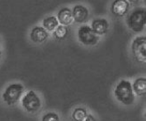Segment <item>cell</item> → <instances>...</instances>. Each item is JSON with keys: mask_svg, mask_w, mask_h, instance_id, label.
I'll return each mask as SVG.
<instances>
[{"mask_svg": "<svg viewBox=\"0 0 146 121\" xmlns=\"http://www.w3.org/2000/svg\"><path fill=\"white\" fill-rule=\"evenodd\" d=\"M115 99L125 106L132 105L135 101V93L132 85L128 80H121L115 86L114 90Z\"/></svg>", "mask_w": 146, "mask_h": 121, "instance_id": "6da1fadb", "label": "cell"}, {"mask_svg": "<svg viewBox=\"0 0 146 121\" xmlns=\"http://www.w3.org/2000/svg\"><path fill=\"white\" fill-rule=\"evenodd\" d=\"M146 10L137 8L132 11L127 18V26L134 32H141L145 26Z\"/></svg>", "mask_w": 146, "mask_h": 121, "instance_id": "7a4b0ae2", "label": "cell"}, {"mask_svg": "<svg viewBox=\"0 0 146 121\" xmlns=\"http://www.w3.org/2000/svg\"><path fill=\"white\" fill-rule=\"evenodd\" d=\"M24 92V87L21 83H12L7 87L2 95L3 101L8 106H13L19 101Z\"/></svg>", "mask_w": 146, "mask_h": 121, "instance_id": "3957f363", "label": "cell"}, {"mask_svg": "<svg viewBox=\"0 0 146 121\" xmlns=\"http://www.w3.org/2000/svg\"><path fill=\"white\" fill-rule=\"evenodd\" d=\"M22 106L28 113L38 111L41 106V101L34 91H28L22 99Z\"/></svg>", "mask_w": 146, "mask_h": 121, "instance_id": "277c9868", "label": "cell"}, {"mask_svg": "<svg viewBox=\"0 0 146 121\" xmlns=\"http://www.w3.org/2000/svg\"><path fill=\"white\" fill-rule=\"evenodd\" d=\"M131 50L136 61L139 63H145L146 61V37L144 36H137L134 39Z\"/></svg>", "mask_w": 146, "mask_h": 121, "instance_id": "5b68a950", "label": "cell"}, {"mask_svg": "<svg viewBox=\"0 0 146 121\" xmlns=\"http://www.w3.org/2000/svg\"><path fill=\"white\" fill-rule=\"evenodd\" d=\"M78 39L84 46H95L98 40L99 36H97L89 26H82L78 30Z\"/></svg>", "mask_w": 146, "mask_h": 121, "instance_id": "8992f818", "label": "cell"}, {"mask_svg": "<svg viewBox=\"0 0 146 121\" xmlns=\"http://www.w3.org/2000/svg\"><path fill=\"white\" fill-rule=\"evenodd\" d=\"M130 8V3L126 0H115L111 5V12L117 17H124Z\"/></svg>", "mask_w": 146, "mask_h": 121, "instance_id": "52a82bcc", "label": "cell"}, {"mask_svg": "<svg viewBox=\"0 0 146 121\" xmlns=\"http://www.w3.org/2000/svg\"><path fill=\"white\" fill-rule=\"evenodd\" d=\"M71 11L74 21L78 23L84 22L88 17V10L84 5H75Z\"/></svg>", "mask_w": 146, "mask_h": 121, "instance_id": "ba28073f", "label": "cell"}, {"mask_svg": "<svg viewBox=\"0 0 146 121\" xmlns=\"http://www.w3.org/2000/svg\"><path fill=\"white\" fill-rule=\"evenodd\" d=\"M92 30L93 32L97 35V36H102L105 35L108 30L109 27V23L108 20L105 18H98V19H94L92 22L91 26Z\"/></svg>", "mask_w": 146, "mask_h": 121, "instance_id": "9c48e42d", "label": "cell"}, {"mask_svg": "<svg viewBox=\"0 0 146 121\" xmlns=\"http://www.w3.org/2000/svg\"><path fill=\"white\" fill-rule=\"evenodd\" d=\"M49 36L48 32L42 26H35L32 28L30 33V38L31 41L36 44H41L46 41Z\"/></svg>", "mask_w": 146, "mask_h": 121, "instance_id": "30bf717a", "label": "cell"}, {"mask_svg": "<svg viewBox=\"0 0 146 121\" xmlns=\"http://www.w3.org/2000/svg\"><path fill=\"white\" fill-rule=\"evenodd\" d=\"M56 18L59 22V24L64 26H68L74 22V19L72 17V11L69 8H61L58 12Z\"/></svg>", "mask_w": 146, "mask_h": 121, "instance_id": "8fae6325", "label": "cell"}, {"mask_svg": "<svg viewBox=\"0 0 146 121\" xmlns=\"http://www.w3.org/2000/svg\"><path fill=\"white\" fill-rule=\"evenodd\" d=\"M132 89L134 93L139 97L145 96L146 93V78L145 77H138L135 80L132 85Z\"/></svg>", "mask_w": 146, "mask_h": 121, "instance_id": "7c38bea8", "label": "cell"}, {"mask_svg": "<svg viewBox=\"0 0 146 121\" xmlns=\"http://www.w3.org/2000/svg\"><path fill=\"white\" fill-rule=\"evenodd\" d=\"M42 24H43V28L48 32V31H54L57 26L60 25L59 24V22L56 18L55 16H49L46 17L43 22H42Z\"/></svg>", "mask_w": 146, "mask_h": 121, "instance_id": "4fadbf2b", "label": "cell"}, {"mask_svg": "<svg viewBox=\"0 0 146 121\" xmlns=\"http://www.w3.org/2000/svg\"><path fill=\"white\" fill-rule=\"evenodd\" d=\"M87 110L83 107H78L72 112V119L74 121H84L87 116Z\"/></svg>", "mask_w": 146, "mask_h": 121, "instance_id": "5bb4252c", "label": "cell"}, {"mask_svg": "<svg viewBox=\"0 0 146 121\" xmlns=\"http://www.w3.org/2000/svg\"><path fill=\"white\" fill-rule=\"evenodd\" d=\"M68 27L67 26H61V25H59L57 26V28L53 31V34H54V36L57 40H64V38L67 36L68 35Z\"/></svg>", "mask_w": 146, "mask_h": 121, "instance_id": "9a60e30c", "label": "cell"}, {"mask_svg": "<svg viewBox=\"0 0 146 121\" xmlns=\"http://www.w3.org/2000/svg\"><path fill=\"white\" fill-rule=\"evenodd\" d=\"M41 121H60L59 115L54 112H48L45 114L41 119Z\"/></svg>", "mask_w": 146, "mask_h": 121, "instance_id": "2e32d148", "label": "cell"}, {"mask_svg": "<svg viewBox=\"0 0 146 121\" xmlns=\"http://www.w3.org/2000/svg\"><path fill=\"white\" fill-rule=\"evenodd\" d=\"M84 121H96V119L94 118L92 114H87Z\"/></svg>", "mask_w": 146, "mask_h": 121, "instance_id": "e0dca14e", "label": "cell"}, {"mask_svg": "<svg viewBox=\"0 0 146 121\" xmlns=\"http://www.w3.org/2000/svg\"><path fill=\"white\" fill-rule=\"evenodd\" d=\"M1 55H2V52L0 51V59H1Z\"/></svg>", "mask_w": 146, "mask_h": 121, "instance_id": "ac0fdd59", "label": "cell"}]
</instances>
